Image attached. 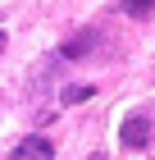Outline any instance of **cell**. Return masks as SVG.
Returning <instances> with one entry per match:
<instances>
[{
    "instance_id": "obj_3",
    "label": "cell",
    "mask_w": 155,
    "mask_h": 160,
    "mask_svg": "<svg viewBox=\"0 0 155 160\" xmlns=\"http://www.w3.org/2000/svg\"><path fill=\"white\" fill-rule=\"evenodd\" d=\"M5 160H55V142L50 137H23Z\"/></svg>"
},
{
    "instance_id": "obj_5",
    "label": "cell",
    "mask_w": 155,
    "mask_h": 160,
    "mask_svg": "<svg viewBox=\"0 0 155 160\" xmlns=\"http://www.w3.org/2000/svg\"><path fill=\"white\" fill-rule=\"evenodd\" d=\"M87 96H96V87H91V82H73V87H64V92H60L64 105H78V101H87Z\"/></svg>"
},
{
    "instance_id": "obj_6",
    "label": "cell",
    "mask_w": 155,
    "mask_h": 160,
    "mask_svg": "<svg viewBox=\"0 0 155 160\" xmlns=\"http://www.w3.org/2000/svg\"><path fill=\"white\" fill-rule=\"evenodd\" d=\"M0 46H5V32H0Z\"/></svg>"
},
{
    "instance_id": "obj_1",
    "label": "cell",
    "mask_w": 155,
    "mask_h": 160,
    "mask_svg": "<svg viewBox=\"0 0 155 160\" xmlns=\"http://www.w3.org/2000/svg\"><path fill=\"white\" fill-rule=\"evenodd\" d=\"M151 133H155V110H132L123 119V147L128 151H142L151 142Z\"/></svg>"
},
{
    "instance_id": "obj_2",
    "label": "cell",
    "mask_w": 155,
    "mask_h": 160,
    "mask_svg": "<svg viewBox=\"0 0 155 160\" xmlns=\"http://www.w3.org/2000/svg\"><path fill=\"white\" fill-rule=\"evenodd\" d=\"M96 46H100V28H82V32H73V37L60 46V60L73 64V60H82V55H91Z\"/></svg>"
},
{
    "instance_id": "obj_4",
    "label": "cell",
    "mask_w": 155,
    "mask_h": 160,
    "mask_svg": "<svg viewBox=\"0 0 155 160\" xmlns=\"http://www.w3.org/2000/svg\"><path fill=\"white\" fill-rule=\"evenodd\" d=\"M119 5H123L128 18H137V23H146V18L155 14V0H119Z\"/></svg>"
}]
</instances>
